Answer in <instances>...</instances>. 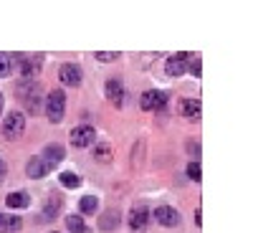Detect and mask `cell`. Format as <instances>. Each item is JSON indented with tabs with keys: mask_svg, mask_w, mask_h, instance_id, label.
Here are the masks:
<instances>
[{
	"mask_svg": "<svg viewBox=\"0 0 253 233\" xmlns=\"http://www.w3.org/2000/svg\"><path fill=\"white\" fill-rule=\"evenodd\" d=\"M58 79H61V84H66V87H79L81 84V69L76 63H63L58 69Z\"/></svg>",
	"mask_w": 253,
	"mask_h": 233,
	"instance_id": "obj_7",
	"label": "cell"
},
{
	"mask_svg": "<svg viewBox=\"0 0 253 233\" xmlns=\"http://www.w3.org/2000/svg\"><path fill=\"white\" fill-rule=\"evenodd\" d=\"M187 175H190V180H200V165L198 162H190L187 165Z\"/></svg>",
	"mask_w": 253,
	"mask_h": 233,
	"instance_id": "obj_21",
	"label": "cell"
},
{
	"mask_svg": "<svg viewBox=\"0 0 253 233\" xmlns=\"http://www.w3.org/2000/svg\"><path fill=\"white\" fill-rule=\"evenodd\" d=\"M69 140H71L74 147H89V144H94L96 132H94V127L81 124V127H76V130H71V137Z\"/></svg>",
	"mask_w": 253,
	"mask_h": 233,
	"instance_id": "obj_4",
	"label": "cell"
},
{
	"mask_svg": "<svg viewBox=\"0 0 253 233\" xmlns=\"http://www.w3.org/2000/svg\"><path fill=\"white\" fill-rule=\"evenodd\" d=\"M126 221H129L132 233H144L147 226H150V208H147V205H134Z\"/></svg>",
	"mask_w": 253,
	"mask_h": 233,
	"instance_id": "obj_3",
	"label": "cell"
},
{
	"mask_svg": "<svg viewBox=\"0 0 253 233\" xmlns=\"http://www.w3.org/2000/svg\"><path fill=\"white\" fill-rule=\"evenodd\" d=\"M46 114H48V119H51L53 124H58V122L63 119V114H66V96H63V92H61V89H56V92H51V94H48V101H46Z\"/></svg>",
	"mask_w": 253,
	"mask_h": 233,
	"instance_id": "obj_1",
	"label": "cell"
},
{
	"mask_svg": "<svg viewBox=\"0 0 253 233\" xmlns=\"http://www.w3.org/2000/svg\"><path fill=\"white\" fill-rule=\"evenodd\" d=\"M10 71H13V56H8V53H0V79L8 76Z\"/></svg>",
	"mask_w": 253,
	"mask_h": 233,
	"instance_id": "obj_18",
	"label": "cell"
},
{
	"mask_svg": "<svg viewBox=\"0 0 253 233\" xmlns=\"http://www.w3.org/2000/svg\"><path fill=\"white\" fill-rule=\"evenodd\" d=\"M114 218H117V213H114V210H109V213L104 216V221H101V228H114V226H117Z\"/></svg>",
	"mask_w": 253,
	"mask_h": 233,
	"instance_id": "obj_22",
	"label": "cell"
},
{
	"mask_svg": "<svg viewBox=\"0 0 253 233\" xmlns=\"http://www.w3.org/2000/svg\"><path fill=\"white\" fill-rule=\"evenodd\" d=\"M165 101H167V94H165V92L152 89V92L142 94L139 107H142V109H147V112H152V109H162V107H165Z\"/></svg>",
	"mask_w": 253,
	"mask_h": 233,
	"instance_id": "obj_6",
	"label": "cell"
},
{
	"mask_svg": "<svg viewBox=\"0 0 253 233\" xmlns=\"http://www.w3.org/2000/svg\"><path fill=\"white\" fill-rule=\"evenodd\" d=\"M190 71H193L195 76H200V61H193V66H190Z\"/></svg>",
	"mask_w": 253,
	"mask_h": 233,
	"instance_id": "obj_24",
	"label": "cell"
},
{
	"mask_svg": "<svg viewBox=\"0 0 253 233\" xmlns=\"http://www.w3.org/2000/svg\"><path fill=\"white\" fill-rule=\"evenodd\" d=\"M104 89H107V99L114 104V107H122V101H124V89H122V84H119L117 79H109Z\"/></svg>",
	"mask_w": 253,
	"mask_h": 233,
	"instance_id": "obj_10",
	"label": "cell"
},
{
	"mask_svg": "<svg viewBox=\"0 0 253 233\" xmlns=\"http://www.w3.org/2000/svg\"><path fill=\"white\" fill-rule=\"evenodd\" d=\"M190 58H193L190 53H175V56H170V58H167V63H165L167 76H182L187 71V61Z\"/></svg>",
	"mask_w": 253,
	"mask_h": 233,
	"instance_id": "obj_5",
	"label": "cell"
},
{
	"mask_svg": "<svg viewBox=\"0 0 253 233\" xmlns=\"http://www.w3.org/2000/svg\"><path fill=\"white\" fill-rule=\"evenodd\" d=\"M26 170H28V175H31V178H46V175L51 173V165H48L43 157H31Z\"/></svg>",
	"mask_w": 253,
	"mask_h": 233,
	"instance_id": "obj_9",
	"label": "cell"
},
{
	"mask_svg": "<svg viewBox=\"0 0 253 233\" xmlns=\"http://www.w3.org/2000/svg\"><path fill=\"white\" fill-rule=\"evenodd\" d=\"M0 175H3V162H0Z\"/></svg>",
	"mask_w": 253,
	"mask_h": 233,
	"instance_id": "obj_26",
	"label": "cell"
},
{
	"mask_svg": "<svg viewBox=\"0 0 253 233\" xmlns=\"http://www.w3.org/2000/svg\"><path fill=\"white\" fill-rule=\"evenodd\" d=\"M26 130V117L20 114V112H10L3 122V137L5 140H18L20 135H23Z\"/></svg>",
	"mask_w": 253,
	"mask_h": 233,
	"instance_id": "obj_2",
	"label": "cell"
},
{
	"mask_svg": "<svg viewBox=\"0 0 253 233\" xmlns=\"http://www.w3.org/2000/svg\"><path fill=\"white\" fill-rule=\"evenodd\" d=\"M66 226H69L71 233H86V231H89L86 223L81 221V216H69V218H66Z\"/></svg>",
	"mask_w": 253,
	"mask_h": 233,
	"instance_id": "obj_15",
	"label": "cell"
},
{
	"mask_svg": "<svg viewBox=\"0 0 253 233\" xmlns=\"http://www.w3.org/2000/svg\"><path fill=\"white\" fill-rule=\"evenodd\" d=\"M155 218H157L160 226H167V228H172V226L180 223V213H177L175 208H170V205H160L155 210Z\"/></svg>",
	"mask_w": 253,
	"mask_h": 233,
	"instance_id": "obj_8",
	"label": "cell"
},
{
	"mask_svg": "<svg viewBox=\"0 0 253 233\" xmlns=\"http://www.w3.org/2000/svg\"><path fill=\"white\" fill-rule=\"evenodd\" d=\"M180 114L195 119V117L200 114V101H198V99H182V101H180Z\"/></svg>",
	"mask_w": 253,
	"mask_h": 233,
	"instance_id": "obj_13",
	"label": "cell"
},
{
	"mask_svg": "<svg viewBox=\"0 0 253 233\" xmlns=\"http://www.w3.org/2000/svg\"><path fill=\"white\" fill-rule=\"evenodd\" d=\"M23 228V221L18 216H3L0 213V233H15Z\"/></svg>",
	"mask_w": 253,
	"mask_h": 233,
	"instance_id": "obj_11",
	"label": "cell"
},
{
	"mask_svg": "<svg viewBox=\"0 0 253 233\" xmlns=\"http://www.w3.org/2000/svg\"><path fill=\"white\" fill-rule=\"evenodd\" d=\"M5 203H8L10 208H28L31 198H28V193H10V195L5 198Z\"/></svg>",
	"mask_w": 253,
	"mask_h": 233,
	"instance_id": "obj_14",
	"label": "cell"
},
{
	"mask_svg": "<svg viewBox=\"0 0 253 233\" xmlns=\"http://www.w3.org/2000/svg\"><path fill=\"white\" fill-rule=\"evenodd\" d=\"M109 157H112V150H109L107 144H104V147H96V160H99V162H109Z\"/></svg>",
	"mask_w": 253,
	"mask_h": 233,
	"instance_id": "obj_20",
	"label": "cell"
},
{
	"mask_svg": "<svg viewBox=\"0 0 253 233\" xmlns=\"http://www.w3.org/2000/svg\"><path fill=\"white\" fill-rule=\"evenodd\" d=\"M3 104H5V99H3V94H0V112H3Z\"/></svg>",
	"mask_w": 253,
	"mask_h": 233,
	"instance_id": "obj_25",
	"label": "cell"
},
{
	"mask_svg": "<svg viewBox=\"0 0 253 233\" xmlns=\"http://www.w3.org/2000/svg\"><path fill=\"white\" fill-rule=\"evenodd\" d=\"M79 210H81V213H94V210H96V198L94 195H84L79 200Z\"/></svg>",
	"mask_w": 253,
	"mask_h": 233,
	"instance_id": "obj_16",
	"label": "cell"
},
{
	"mask_svg": "<svg viewBox=\"0 0 253 233\" xmlns=\"http://www.w3.org/2000/svg\"><path fill=\"white\" fill-rule=\"evenodd\" d=\"M41 157H43L53 167V165H58L63 160V147L61 144H46V150H43V155H41Z\"/></svg>",
	"mask_w": 253,
	"mask_h": 233,
	"instance_id": "obj_12",
	"label": "cell"
},
{
	"mask_svg": "<svg viewBox=\"0 0 253 233\" xmlns=\"http://www.w3.org/2000/svg\"><path fill=\"white\" fill-rule=\"evenodd\" d=\"M63 205V200H58V198H51L48 200V208H46V213H43V218L46 221H51V218H56V213H58V208Z\"/></svg>",
	"mask_w": 253,
	"mask_h": 233,
	"instance_id": "obj_19",
	"label": "cell"
},
{
	"mask_svg": "<svg viewBox=\"0 0 253 233\" xmlns=\"http://www.w3.org/2000/svg\"><path fill=\"white\" fill-rule=\"evenodd\" d=\"M61 185L74 190V187H79V185H81V178H79V175H74V173H61Z\"/></svg>",
	"mask_w": 253,
	"mask_h": 233,
	"instance_id": "obj_17",
	"label": "cell"
},
{
	"mask_svg": "<svg viewBox=\"0 0 253 233\" xmlns=\"http://www.w3.org/2000/svg\"><path fill=\"white\" fill-rule=\"evenodd\" d=\"M96 58H99V61H107V63H109V61L119 58V53H117V51H99V53H96Z\"/></svg>",
	"mask_w": 253,
	"mask_h": 233,
	"instance_id": "obj_23",
	"label": "cell"
}]
</instances>
